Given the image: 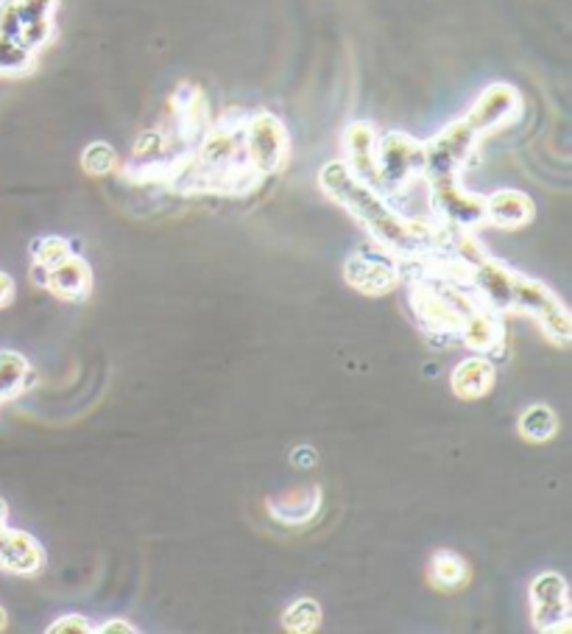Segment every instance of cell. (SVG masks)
Segmentation results:
<instances>
[{
    "label": "cell",
    "mask_w": 572,
    "mask_h": 634,
    "mask_svg": "<svg viewBox=\"0 0 572 634\" xmlns=\"http://www.w3.org/2000/svg\"><path fill=\"white\" fill-rule=\"evenodd\" d=\"M480 140L483 137L464 117L444 126L431 140H422V146H425V177L464 173V168L474 160Z\"/></svg>",
    "instance_id": "ba28073f"
},
{
    "label": "cell",
    "mask_w": 572,
    "mask_h": 634,
    "mask_svg": "<svg viewBox=\"0 0 572 634\" xmlns=\"http://www.w3.org/2000/svg\"><path fill=\"white\" fill-rule=\"evenodd\" d=\"M73 252V240L59 238V235H45V238L32 240V258H34V269H32V280L37 285H43L45 274H48L54 265L65 263Z\"/></svg>",
    "instance_id": "44dd1931"
},
{
    "label": "cell",
    "mask_w": 572,
    "mask_h": 634,
    "mask_svg": "<svg viewBox=\"0 0 572 634\" xmlns=\"http://www.w3.org/2000/svg\"><path fill=\"white\" fill-rule=\"evenodd\" d=\"M95 632L99 634H137V626H131V623L124 621V618H112V621L95 626Z\"/></svg>",
    "instance_id": "f546056e"
},
{
    "label": "cell",
    "mask_w": 572,
    "mask_h": 634,
    "mask_svg": "<svg viewBox=\"0 0 572 634\" xmlns=\"http://www.w3.org/2000/svg\"><path fill=\"white\" fill-rule=\"evenodd\" d=\"M316 462H319V453H316L310 444H299V448L290 453V464H294V467H299V469L316 467Z\"/></svg>",
    "instance_id": "f1b7e54d"
},
{
    "label": "cell",
    "mask_w": 572,
    "mask_h": 634,
    "mask_svg": "<svg viewBox=\"0 0 572 634\" xmlns=\"http://www.w3.org/2000/svg\"><path fill=\"white\" fill-rule=\"evenodd\" d=\"M525 112V99L514 84H505V81H494L489 84L483 93L474 99V104L469 106V112L464 115L469 126L478 132L480 137L492 135V132L505 129V126H514L523 117Z\"/></svg>",
    "instance_id": "30bf717a"
},
{
    "label": "cell",
    "mask_w": 572,
    "mask_h": 634,
    "mask_svg": "<svg viewBox=\"0 0 572 634\" xmlns=\"http://www.w3.org/2000/svg\"><path fill=\"white\" fill-rule=\"evenodd\" d=\"M243 146H247V160L258 177H277L288 168L290 160V135L283 117L274 112L260 110L247 115L243 126Z\"/></svg>",
    "instance_id": "277c9868"
},
{
    "label": "cell",
    "mask_w": 572,
    "mask_h": 634,
    "mask_svg": "<svg viewBox=\"0 0 572 634\" xmlns=\"http://www.w3.org/2000/svg\"><path fill=\"white\" fill-rule=\"evenodd\" d=\"M0 403H3V400H0Z\"/></svg>",
    "instance_id": "836d02e7"
},
{
    "label": "cell",
    "mask_w": 572,
    "mask_h": 634,
    "mask_svg": "<svg viewBox=\"0 0 572 634\" xmlns=\"http://www.w3.org/2000/svg\"><path fill=\"white\" fill-rule=\"evenodd\" d=\"M95 632V626H90L84 615H62L56 618L48 626V634H90Z\"/></svg>",
    "instance_id": "83f0119b"
},
{
    "label": "cell",
    "mask_w": 572,
    "mask_h": 634,
    "mask_svg": "<svg viewBox=\"0 0 572 634\" xmlns=\"http://www.w3.org/2000/svg\"><path fill=\"white\" fill-rule=\"evenodd\" d=\"M14 280H12V274H7V271H0V310L3 308H9L14 302Z\"/></svg>",
    "instance_id": "4dcf8cb0"
},
{
    "label": "cell",
    "mask_w": 572,
    "mask_h": 634,
    "mask_svg": "<svg viewBox=\"0 0 572 634\" xmlns=\"http://www.w3.org/2000/svg\"><path fill=\"white\" fill-rule=\"evenodd\" d=\"M344 280L366 296L391 294L402 283L400 258L377 244H364L346 258Z\"/></svg>",
    "instance_id": "52a82bcc"
},
{
    "label": "cell",
    "mask_w": 572,
    "mask_h": 634,
    "mask_svg": "<svg viewBox=\"0 0 572 634\" xmlns=\"http://www.w3.org/2000/svg\"><path fill=\"white\" fill-rule=\"evenodd\" d=\"M43 288H48L50 294L65 302H84L87 296L93 294V269H90L84 258L70 254L65 263L54 265L45 274Z\"/></svg>",
    "instance_id": "2e32d148"
},
{
    "label": "cell",
    "mask_w": 572,
    "mask_h": 634,
    "mask_svg": "<svg viewBox=\"0 0 572 634\" xmlns=\"http://www.w3.org/2000/svg\"><path fill=\"white\" fill-rule=\"evenodd\" d=\"M536 218V204L517 188H503L483 196V222L497 229H523Z\"/></svg>",
    "instance_id": "5bb4252c"
},
{
    "label": "cell",
    "mask_w": 572,
    "mask_h": 634,
    "mask_svg": "<svg viewBox=\"0 0 572 634\" xmlns=\"http://www.w3.org/2000/svg\"><path fill=\"white\" fill-rule=\"evenodd\" d=\"M45 567V548L37 542V536L25 534L20 529L0 531V570L32 579Z\"/></svg>",
    "instance_id": "4fadbf2b"
},
{
    "label": "cell",
    "mask_w": 572,
    "mask_h": 634,
    "mask_svg": "<svg viewBox=\"0 0 572 634\" xmlns=\"http://www.w3.org/2000/svg\"><path fill=\"white\" fill-rule=\"evenodd\" d=\"M458 341H461L467 350L478 352V355H494V352L503 350L505 344V327L500 314L478 305L474 310H469L461 321V330H458Z\"/></svg>",
    "instance_id": "9a60e30c"
},
{
    "label": "cell",
    "mask_w": 572,
    "mask_h": 634,
    "mask_svg": "<svg viewBox=\"0 0 572 634\" xmlns=\"http://www.w3.org/2000/svg\"><path fill=\"white\" fill-rule=\"evenodd\" d=\"M431 191L433 216L442 227L456 233H474L483 227V196L467 191L461 173H442V177H425Z\"/></svg>",
    "instance_id": "8992f818"
},
{
    "label": "cell",
    "mask_w": 572,
    "mask_h": 634,
    "mask_svg": "<svg viewBox=\"0 0 572 634\" xmlns=\"http://www.w3.org/2000/svg\"><path fill=\"white\" fill-rule=\"evenodd\" d=\"M18 7L20 20H23L20 43L34 54H39L54 39L59 0H18Z\"/></svg>",
    "instance_id": "e0dca14e"
},
{
    "label": "cell",
    "mask_w": 572,
    "mask_h": 634,
    "mask_svg": "<svg viewBox=\"0 0 572 634\" xmlns=\"http://www.w3.org/2000/svg\"><path fill=\"white\" fill-rule=\"evenodd\" d=\"M247 112H224L213 117L202 140L187 148L176 173L168 182L182 193H218V196H243L263 182L247 160L243 146Z\"/></svg>",
    "instance_id": "7a4b0ae2"
},
{
    "label": "cell",
    "mask_w": 572,
    "mask_h": 634,
    "mask_svg": "<svg viewBox=\"0 0 572 634\" xmlns=\"http://www.w3.org/2000/svg\"><path fill=\"white\" fill-rule=\"evenodd\" d=\"M511 310L528 314L553 344L567 347L572 341L570 310L556 296V291L548 288L541 280H534L517 271L514 274V302H511Z\"/></svg>",
    "instance_id": "5b68a950"
},
{
    "label": "cell",
    "mask_w": 572,
    "mask_h": 634,
    "mask_svg": "<svg viewBox=\"0 0 572 634\" xmlns=\"http://www.w3.org/2000/svg\"><path fill=\"white\" fill-rule=\"evenodd\" d=\"M268 509L274 514V520L285 525H305L316 518L321 511V489L310 487L302 493H294L277 503V500H268Z\"/></svg>",
    "instance_id": "d6986e66"
},
{
    "label": "cell",
    "mask_w": 572,
    "mask_h": 634,
    "mask_svg": "<svg viewBox=\"0 0 572 634\" xmlns=\"http://www.w3.org/2000/svg\"><path fill=\"white\" fill-rule=\"evenodd\" d=\"M377 177L386 196H400L416 182H425V146L405 132L377 137Z\"/></svg>",
    "instance_id": "3957f363"
},
{
    "label": "cell",
    "mask_w": 572,
    "mask_h": 634,
    "mask_svg": "<svg viewBox=\"0 0 572 634\" xmlns=\"http://www.w3.org/2000/svg\"><path fill=\"white\" fill-rule=\"evenodd\" d=\"M519 437L530 444H545L559 433V417L550 406H528L523 414H519Z\"/></svg>",
    "instance_id": "603a6c76"
},
{
    "label": "cell",
    "mask_w": 572,
    "mask_h": 634,
    "mask_svg": "<svg viewBox=\"0 0 572 634\" xmlns=\"http://www.w3.org/2000/svg\"><path fill=\"white\" fill-rule=\"evenodd\" d=\"M23 20H20L18 0H0V37L20 39Z\"/></svg>",
    "instance_id": "4316f807"
},
{
    "label": "cell",
    "mask_w": 572,
    "mask_h": 634,
    "mask_svg": "<svg viewBox=\"0 0 572 634\" xmlns=\"http://www.w3.org/2000/svg\"><path fill=\"white\" fill-rule=\"evenodd\" d=\"M9 525V506H7V500L0 498V531L7 529Z\"/></svg>",
    "instance_id": "1f68e13d"
},
{
    "label": "cell",
    "mask_w": 572,
    "mask_h": 634,
    "mask_svg": "<svg viewBox=\"0 0 572 634\" xmlns=\"http://www.w3.org/2000/svg\"><path fill=\"white\" fill-rule=\"evenodd\" d=\"M37 65V54L25 48L20 39L0 37V76H25Z\"/></svg>",
    "instance_id": "d4e9b609"
},
{
    "label": "cell",
    "mask_w": 572,
    "mask_h": 634,
    "mask_svg": "<svg viewBox=\"0 0 572 634\" xmlns=\"http://www.w3.org/2000/svg\"><path fill=\"white\" fill-rule=\"evenodd\" d=\"M344 155V166L350 168L352 177L380 191V177H377V129L371 121H352L346 126Z\"/></svg>",
    "instance_id": "7c38bea8"
},
{
    "label": "cell",
    "mask_w": 572,
    "mask_h": 634,
    "mask_svg": "<svg viewBox=\"0 0 572 634\" xmlns=\"http://www.w3.org/2000/svg\"><path fill=\"white\" fill-rule=\"evenodd\" d=\"M530 621L536 632L564 634L572 629L570 587L561 573L545 570L530 581Z\"/></svg>",
    "instance_id": "9c48e42d"
},
{
    "label": "cell",
    "mask_w": 572,
    "mask_h": 634,
    "mask_svg": "<svg viewBox=\"0 0 572 634\" xmlns=\"http://www.w3.org/2000/svg\"><path fill=\"white\" fill-rule=\"evenodd\" d=\"M321 626V607L313 598H296L285 607L283 629L290 634H310Z\"/></svg>",
    "instance_id": "cb8c5ba5"
},
{
    "label": "cell",
    "mask_w": 572,
    "mask_h": 634,
    "mask_svg": "<svg viewBox=\"0 0 572 634\" xmlns=\"http://www.w3.org/2000/svg\"><path fill=\"white\" fill-rule=\"evenodd\" d=\"M494 383H497V370L487 355L464 358L449 377L453 395L461 397V400H483L487 395H492Z\"/></svg>",
    "instance_id": "ac0fdd59"
},
{
    "label": "cell",
    "mask_w": 572,
    "mask_h": 634,
    "mask_svg": "<svg viewBox=\"0 0 572 634\" xmlns=\"http://www.w3.org/2000/svg\"><path fill=\"white\" fill-rule=\"evenodd\" d=\"M319 185L355 222H361V227L371 235L377 247L388 249L394 258H419V254H431L447 247V227H442L436 218L402 216L400 210L388 202L386 193L352 177L344 160L327 162L319 171Z\"/></svg>",
    "instance_id": "6da1fadb"
},
{
    "label": "cell",
    "mask_w": 572,
    "mask_h": 634,
    "mask_svg": "<svg viewBox=\"0 0 572 634\" xmlns=\"http://www.w3.org/2000/svg\"><path fill=\"white\" fill-rule=\"evenodd\" d=\"M171 117H173V137L182 143V148H193L204 137V132L213 124L207 95L196 84H179L176 93L171 95Z\"/></svg>",
    "instance_id": "8fae6325"
},
{
    "label": "cell",
    "mask_w": 572,
    "mask_h": 634,
    "mask_svg": "<svg viewBox=\"0 0 572 634\" xmlns=\"http://www.w3.org/2000/svg\"><path fill=\"white\" fill-rule=\"evenodd\" d=\"M34 370L28 358L14 350H0V400L7 403L12 397L23 395L25 388L34 386Z\"/></svg>",
    "instance_id": "ffe728a7"
},
{
    "label": "cell",
    "mask_w": 572,
    "mask_h": 634,
    "mask_svg": "<svg viewBox=\"0 0 572 634\" xmlns=\"http://www.w3.org/2000/svg\"><path fill=\"white\" fill-rule=\"evenodd\" d=\"M431 585L436 590L456 592L469 585V565L464 556L453 554V551H438L431 559Z\"/></svg>",
    "instance_id": "7402d4cb"
},
{
    "label": "cell",
    "mask_w": 572,
    "mask_h": 634,
    "mask_svg": "<svg viewBox=\"0 0 572 634\" xmlns=\"http://www.w3.org/2000/svg\"><path fill=\"white\" fill-rule=\"evenodd\" d=\"M81 168L90 177H110L112 171L117 168V155L115 148L104 140H95L84 148V155H81Z\"/></svg>",
    "instance_id": "484cf974"
},
{
    "label": "cell",
    "mask_w": 572,
    "mask_h": 634,
    "mask_svg": "<svg viewBox=\"0 0 572 634\" xmlns=\"http://www.w3.org/2000/svg\"><path fill=\"white\" fill-rule=\"evenodd\" d=\"M7 623H9L7 610H3V607H0V632H3V629H7Z\"/></svg>",
    "instance_id": "d6a6232c"
}]
</instances>
